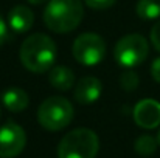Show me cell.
<instances>
[{
  "label": "cell",
  "instance_id": "6da1fadb",
  "mask_svg": "<svg viewBox=\"0 0 160 158\" xmlns=\"http://www.w3.org/2000/svg\"><path fill=\"white\" fill-rule=\"evenodd\" d=\"M19 57L22 65L31 73L50 71L56 60V44L47 34H31L22 42Z\"/></svg>",
  "mask_w": 160,
  "mask_h": 158
},
{
  "label": "cell",
  "instance_id": "7a4b0ae2",
  "mask_svg": "<svg viewBox=\"0 0 160 158\" xmlns=\"http://www.w3.org/2000/svg\"><path fill=\"white\" fill-rule=\"evenodd\" d=\"M84 17L81 0H48L44 9V22L53 33L64 34L76 30Z\"/></svg>",
  "mask_w": 160,
  "mask_h": 158
},
{
  "label": "cell",
  "instance_id": "3957f363",
  "mask_svg": "<svg viewBox=\"0 0 160 158\" xmlns=\"http://www.w3.org/2000/svg\"><path fill=\"white\" fill-rule=\"evenodd\" d=\"M100 149V140L90 129L79 127L59 141L58 157L59 158H95Z\"/></svg>",
  "mask_w": 160,
  "mask_h": 158
},
{
  "label": "cell",
  "instance_id": "277c9868",
  "mask_svg": "<svg viewBox=\"0 0 160 158\" xmlns=\"http://www.w3.org/2000/svg\"><path fill=\"white\" fill-rule=\"evenodd\" d=\"M73 115L75 110L68 99L62 96H50L39 105L38 121L45 130L58 132L72 122Z\"/></svg>",
  "mask_w": 160,
  "mask_h": 158
},
{
  "label": "cell",
  "instance_id": "5b68a950",
  "mask_svg": "<svg viewBox=\"0 0 160 158\" xmlns=\"http://www.w3.org/2000/svg\"><path fill=\"white\" fill-rule=\"evenodd\" d=\"M148 53L149 44L142 34H128L117 42L113 56L121 67L134 68L146 60Z\"/></svg>",
  "mask_w": 160,
  "mask_h": 158
},
{
  "label": "cell",
  "instance_id": "8992f818",
  "mask_svg": "<svg viewBox=\"0 0 160 158\" xmlns=\"http://www.w3.org/2000/svg\"><path fill=\"white\" fill-rule=\"evenodd\" d=\"M73 57L86 67L98 65L106 54V42L97 33H84L78 36L72 47Z\"/></svg>",
  "mask_w": 160,
  "mask_h": 158
},
{
  "label": "cell",
  "instance_id": "52a82bcc",
  "mask_svg": "<svg viewBox=\"0 0 160 158\" xmlns=\"http://www.w3.org/2000/svg\"><path fill=\"white\" fill-rule=\"evenodd\" d=\"M25 144L27 135L19 124L8 121L0 127V158H14L20 155Z\"/></svg>",
  "mask_w": 160,
  "mask_h": 158
},
{
  "label": "cell",
  "instance_id": "ba28073f",
  "mask_svg": "<svg viewBox=\"0 0 160 158\" xmlns=\"http://www.w3.org/2000/svg\"><path fill=\"white\" fill-rule=\"evenodd\" d=\"M134 121L142 129H156L160 126V103L156 99H143L134 107Z\"/></svg>",
  "mask_w": 160,
  "mask_h": 158
},
{
  "label": "cell",
  "instance_id": "9c48e42d",
  "mask_svg": "<svg viewBox=\"0 0 160 158\" xmlns=\"http://www.w3.org/2000/svg\"><path fill=\"white\" fill-rule=\"evenodd\" d=\"M101 92H103L101 81L98 78H93V76H86L76 82L75 90H73V96H75L76 103L87 105L98 101V98L101 96Z\"/></svg>",
  "mask_w": 160,
  "mask_h": 158
},
{
  "label": "cell",
  "instance_id": "30bf717a",
  "mask_svg": "<svg viewBox=\"0 0 160 158\" xmlns=\"http://www.w3.org/2000/svg\"><path fill=\"white\" fill-rule=\"evenodd\" d=\"M33 23H34V14L25 5H17L11 8V11L8 12V25L11 31H14L16 34H23L30 31Z\"/></svg>",
  "mask_w": 160,
  "mask_h": 158
},
{
  "label": "cell",
  "instance_id": "8fae6325",
  "mask_svg": "<svg viewBox=\"0 0 160 158\" xmlns=\"http://www.w3.org/2000/svg\"><path fill=\"white\" fill-rule=\"evenodd\" d=\"M2 103L9 112L19 113V112H22L28 107L30 101H28V95H27L25 90H22L19 87H9L3 92Z\"/></svg>",
  "mask_w": 160,
  "mask_h": 158
},
{
  "label": "cell",
  "instance_id": "7c38bea8",
  "mask_svg": "<svg viewBox=\"0 0 160 158\" xmlns=\"http://www.w3.org/2000/svg\"><path fill=\"white\" fill-rule=\"evenodd\" d=\"M48 81L56 90L61 92H67L75 85V74L68 67L59 65V67H53L48 73Z\"/></svg>",
  "mask_w": 160,
  "mask_h": 158
},
{
  "label": "cell",
  "instance_id": "4fadbf2b",
  "mask_svg": "<svg viewBox=\"0 0 160 158\" xmlns=\"http://www.w3.org/2000/svg\"><path fill=\"white\" fill-rule=\"evenodd\" d=\"M135 11L138 17L145 20H154L160 17V0H138Z\"/></svg>",
  "mask_w": 160,
  "mask_h": 158
},
{
  "label": "cell",
  "instance_id": "5bb4252c",
  "mask_svg": "<svg viewBox=\"0 0 160 158\" xmlns=\"http://www.w3.org/2000/svg\"><path fill=\"white\" fill-rule=\"evenodd\" d=\"M157 146H159V141L154 136H151V135H142V136H138L135 140L134 149L142 157H151L152 154H156Z\"/></svg>",
  "mask_w": 160,
  "mask_h": 158
},
{
  "label": "cell",
  "instance_id": "9a60e30c",
  "mask_svg": "<svg viewBox=\"0 0 160 158\" xmlns=\"http://www.w3.org/2000/svg\"><path fill=\"white\" fill-rule=\"evenodd\" d=\"M138 82H140V78L134 70H128V71L121 73V76H120V85L126 92L135 90L138 87Z\"/></svg>",
  "mask_w": 160,
  "mask_h": 158
},
{
  "label": "cell",
  "instance_id": "2e32d148",
  "mask_svg": "<svg viewBox=\"0 0 160 158\" xmlns=\"http://www.w3.org/2000/svg\"><path fill=\"white\" fill-rule=\"evenodd\" d=\"M117 0H84V3L92 9H107L110 8Z\"/></svg>",
  "mask_w": 160,
  "mask_h": 158
},
{
  "label": "cell",
  "instance_id": "e0dca14e",
  "mask_svg": "<svg viewBox=\"0 0 160 158\" xmlns=\"http://www.w3.org/2000/svg\"><path fill=\"white\" fill-rule=\"evenodd\" d=\"M151 44L157 51H160V20H157L151 28Z\"/></svg>",
  "mask_w": 160,
  "mask_h": 158
},
{
  "label": "cell",
  "instance_id": "ac0fdd59",
  "mask_svg": "<svg viewBox=\"0 0 160 158\" xmlns=\"http://www.w3.org/2000/svg\"><path fill=\"white\" fill-rule=\"evenodd\" d=\"M151 74H152L154 81L160 84V57L154 59V62H152V65H151Z\"/></svg>",
  "mask_w": 160,
  "mask_h": 158
},
{
  "label": "cell",
  "instance_id": "d6986e66",
  "mask_svg": "<svg viewBox=\"0 0 160 158\" xmlns=\"http://www.w3.org/2000/svg\"><path fill=\"white\" fill-rule=\"evenodd\" d=\"M6 33H8L6 23L3 22V19H2V16H0V47L3 45V42H5V39H6Z\"/></svg>",
  "mask_w": 160,
  "mask_h": 158
},
{
  "label": "cell",
  "instance_id": "ffe728a7",
  "mask_svg": "<svg viewBox=\"0 0 160 158\" xmlns=\"http://www.w3.org/2000/svg\"><path fill=\"white\" fill-rule=\"evenodd\" d=\"M28 3H31V5H42V3H45V2H48V0H27Z\"/></svg>",
  "mask_w": 160,
  "mask_h": 158
},
{
  "label": "cell",
  "instance_id": "44dd1931",
  "mask_svg": "<svg viewBox=\"0 0 160 158\" xmlns=\"http://www.w3.org/2000/svg\"><path fill=\"white\" fill-rule=\"evenodd\" d=\"M157 141H159V144H160V132H159V135H157Z\"/></svg>",
  "mask_w": 160,
  "mask_h": 158
}]
</instances>
